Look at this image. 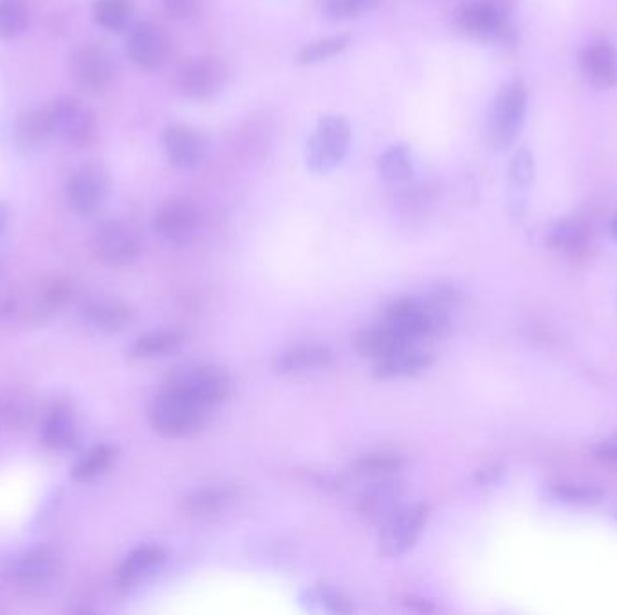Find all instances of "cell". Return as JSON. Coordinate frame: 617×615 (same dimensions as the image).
I'll return each mask as SVG.
<instances>
[{
  "label": "cell",
  "instance_id": "cell-23",
  "mask_svg": "<svg viewBox=\"0 0 617 615\" xmlns=\"http://www.w3.org/2000/svg\"><path fill=\"white\" fill-rule=\"evenodd\" d=\"M76 437L73 410L65 404L56 406L42 426V442L51 450L64 451L73 448Z\"/></svg>",
  "mask_w": 617,
  "mask_h": 615
},
{
  "label": "cell",
  "instance_id": "cell-9",
  "mask_svg": "<svg viewBox=\"0 0 617 615\" xmlns=\"http://www.w3.org/2000/svg\"><path fill=\"white\" fill-rule=\"evenodd\" d=\"M203 224V213L190 199H168L154 213V231L170 244H188L197 237Z\"/></svg>",
  "mask_w": 617,
  "mask_h": 615
},
{
  "label": "cell",
  "instance_id": "cell-36",
  "mask_svg": "<svg viewBox=\"0 0 617 615\" xmlns=\"http://www.w3.org/2000/svg\"><path fill=\"white\" fill-rule=\"evenodd\" d=\"M313 597L327 612H332V614H350L354 610L349 597L343 596L340 590L329 587V585H318L313 590Z\"/></svg>",
  "mask_w": 617,
  "mask_h": 615
},
{
  "label": "cell",
  "instance_id": "cell-43",
  "mask_svg": "<svg viewBox=\"0 0 617 615\" xmlns=\"http://www.w3.org/2000/svg\"><path fill=\"white\" fill-rule=\"evenodd\" d=\"M610 231H612V237L617 240V215L616 219L612 221V226H610Z\"/></svg>",
  "mask_w": 617,
  "mask_h": 615
},
{
  "label": "cell",
  "instance_id": "cell-5",
  "mask_svg": "<svg viewBox=\"0 0 617 615\" xmlns=\"http://www.w3.org/2000/svg\"><path fill=\"white\" fill-rule=\"evenodd\" d=\"M428 520V505H401L394 515L383 522L379 533V552L387 558H399L412 551L426 531Z\"/></svg>",
  "mask_w": 617,
  "mask_h": 615
},
{
  "label": "cell",
  "instance_id": "cell-37",
  "mask_svg": "<svg viewBox=\"0 0 617 615\" xmlns=\"http://www.w3.org/2000/svg\"><path fill=\"white\" fill-rule=\"evenodd\" d=\"M509 179L515 188H525L533 179V157L524 148L518 150L511 159Z\"/></svg>",
  "mask_w": 617,
  "mask_h": 615
},
{
  "label": "cell",
  "instance_id": "cell-14",
  "mask_svg": "<svg viewBox=\"0 0 617 615\" xmlns=\"http://www.w3.org/2000/svg\"><path fill=\"white\" fill-rule=\"evenodd\" d=\"M71 76L83 91H103L114 78L112 58L102 47H80L71 56Z\"/></svg>",
  "mask_w": 617,
  "mask_h": 615
},
{
  "label": "cell",
  "instance_id": "cell-8",
  "mask_svg": "<svg viewBox=\"0 0 617 615\" xmlns=\"http://www.w3.org/2000/svg\"><path fill=\"white\" fill-rule=\"evenodd\" d=\"M228 69L221 58L199 56L177 73V91L190 101H208L224 89Z\"/></svg>",
  "mask_w": 617,
  "mask_h": 615
},
{
  "label": "cell",
  "instance_id": "cell-35",
  "mask_svg": "<svg viewBox=\"0 0 617 615\" xmlns=\"http://www.w3.org/2000/svg\"><path fill=\"white\" fill-rule=\"evenodd\" d=\"M28 26V13L19 2L0 4V38L17 37Z\"/></svg>",
  "mask_w": 617,
  "mask_h": 615
},
{
  "label": "cell",
  "instance_id": "cell-20",
  "mask_svg": "<svg viewBox=\"0 0 617 615\" xmlns=\"http://www.w3.org/2000/svg\"><path fill=\"white\" fill-rule=\"evenodd\" d=\"M166 561V551L156 545H141L130 552L118 570V583L129 588L147 581L154 572L163 567Z\"/></svg>",
  "mask_w": 617,
  "mask_h": 615
},
{
  "label": "cell",
  "instance_id": "cell-11",
  "mask_svg": "<svg viewBox=\"0 0 617 615\" xmlns=\"http://www.w3.org/2000/svg\"><path fill=\"white\" fill-rule=\"evenodd\" d=\"M511 0H470L457 11V26L471 37L495 38L506 28Z\"/></svg>",
  "mask_w": 617,
  "mask_h": 615
},
{
  "label": "cell",
  "instance_id": "cell-26",
  "mask_svg": "<svg viewBox=\"0 0 617 615\" xmlns=\"http://www.w3.org/2000/svg\"><path fill=\"white\" fill-rule=\"evenodd\" d=\"M381 177L390 184L410 183L414 177V161L406 145H392L378 159Z\"/></svg>",
  "mask_w": 617,
  "mask_h": 615
},
{
  "label": "cell",
  "instance_id": "cell-33",
  "mask_svg": "<svg viewBox=\"0 0 617 615\" xmlns=\"http://www.w3.org/2000/svg\"><path fill=\"white\" fill-rule=\"evenodd\" d=\"M49 134H53V130L47 111L31 112L20 123L19 138L24 147H38L46 141Z\"/></svg>",
  "mask_w": 617,
  "mask_h": 615
},
{
  "label": "cell",
  "instance_id": "cell-19",
  "mask_svg": "<svg viewBox=\"0 0 617 615\" xmlns=\"http://www.w3.org/2000/svg\"><path fill=\"white\" fill-rule=\"evenodd\" d=\"M433 365V358L415 347L401 350L388 358L378 359L372 374L378 379H408L426 374Z\"/></svg>",
  "mask_w": 617,
  "mask_h": 615
},
{
  "label": "cell",
  "instance_id": "cell-1",
  "mask_svg": "<svg viewBox=\"0 0 617 615\" xmlns=\"http://www.w3.org/2000/svg\"><path fill=\"white\" fill-rule=\"evenodd\" d=\"M385 323L412 343L430 336H441L450 327L446 303L437 298L430 302L414 298L396 300L385 311Z\"/></svg>",
  "mask_w": 617,
  "mask_h": 615
},
{
  "label": "cell",
  "instance_id": "cell-17",
  "mask_svg": "<svg viewBox=\"0 0 617 615\" xmlns=\"http://www.w3.org/2000/svg\"><path fill=\"white\" fill-rule=\"evenodd\" d=\"M401 496L403 487L396 480L383 478L379 482H374L367 487L360 496L358 509L363 516L369 520H387L388 516L394 515L401 507Z\"/></svg>",
  "mask_w": 617,
  "mask_h": 615
},
{
  "label": "cell",
  "instance_id": "cell-32",
  "mask_svg": "<svg viewBox=\"0 0 617 615\" xmlns=\"http://www.w3.org/2000/svg\"><path fill=\"white\" fill-rule=\"evenodd\" d=\"M349 37H331L320 38L305 44L300 53L296 56L298 64L309 65L318 64L322 60H329L332 56L340 55L341 51H345L349 47Z\"/></svg>",
  "mask_w": 617,
  "mask_h": 615
},
{
  "label": "cell",
  "instance_id": "cell-12",
  "mask_svg": "<svg viewBox=\"0 0 617 615\" xmlns=\"http://www.w3.org/2000/svg\"><path fill=\"white\" fill-rule=\"evenodd\" d=\"M65 195L74 213L93 215L102 208L109 195V177L100 166H83L69 179Z\"/></svg>",
  "mask_w": 617,
  "mask_h": 615
},
{
  "label": "cell",
  "instance_id": "cell-3",
  "mask_svg": "<svg viewBox=\"0 0 617 615\" xmlns=\"http://www.w3.org/2000/svg\"><path fill=\"white\" fill-rule=\"evenodd\" d=\"M350 123L343 116H323L307 141L305 159L314 174H329L349 152Z\"/></svg>",
  "mask_w": 617,
  "mask_h": 615
},
{
  "label": "cell",
  "instance_id": "cell-2",
  "mask_svg": "<svg viewBox=\"0 0 617 615\" xmlns=\"http://www.w3.org/2000/svg\"><path fill=\"white\" fill-rule=\"evenodd\" d=\"M210 408L166 385L150 408V423L165 437H186L203 430Z\"/></svg>",
  "mask_w": 617,
  "mask_h": 615
},
{
  "label": "cell",
  "instance_id": "cell-41",
  "mask_svg": "<svg viewBox=\"0 0 617 615\" xmlns=\"http://www.w3.org/2000/svg\"><path fill=\"white\" fill-rule=\"evenodd\" d=\"M405 601L406 605L414 608V610H419V612H432L433 610V606L423 597L408 596Z\"/></svg>",
  "mask_w": 617,
  "mask_h": 615
},
{
  "label": "cell",
  "instance_id": "cell-16",
  "mask_svg": "<svg viewBox=\"0 0 617 615\" xmlns=\"http://www.w3.org/2000/svg\"><path fill=\"white\" fill-rule=\"evenodd\" d=\"M165 152L170 165L190 170L203 163L208 152V141L199 130L190 125H172L165 132Z\"/></svg>",
  "mask_w": 617,
  "mask_h": 615
},
{
  "label": "cell",
  "instance_id": "cell-38",
  "mask_svg": "<svg viewBox=\"0 0 617 615\" xmlns=\"http://www.w3.org/2000/svg\"><path fill=\"white\" fill-rule=\"evenodd\" d=\"M556 493L567 502L576 504H596L601 498V491L598 487L587 486V484H562L556 487Z\"/></svg>",
  "mask_w": 617,
  "mask_h": 615
},
{
  "label": "cell",
  "instance_id": "cell-34",
  "mask_svg": "<svg viewBox=\"0 0 617 615\" xmlns=\"http://www.w3.org/2000/svg\"><path fill=\"white\" fill-rule=\"evenodd\" d=\"M585 239H587V231L583 228V224L572 221V219L558 222L551 231V242L554 248L569 251V253L581 249V246L585 244Z\"/></svg>",
  "mask_w": 617,
  "mask_h": 615
},
{
  "label": "cell",
  "instance_id": "cell-40",
  "mask_svg": "<svg viewBox=\"0 0 617 615\" xmlns=\"http://www.w3.org/2000/svg\"><path fill=\"white\" fill-rule=\"evenodd\" d=\"M594 457L603 466L617 469V435H612L605 441L599 442L596 450H594Z\"/></svg>",
  "mask_w": 617,
  "mask_h": 615
},
{
  "label": "cell",
  "instance_id": "cell-30",
  "mask_svg": "<svg viewBox=\"0 0 617 615\" xmlns=\"http://www.w3.org/2000/svg\"><path fill=\"white\" fill-rule=\"evenodd\" d=\"M403 466H405V460L396 453H369V455H363L360 459L354 460L352 469L358 475L388 477L392 473H397L399 469H403Z\"/></svg>",
  "mask_w": 617,
  "mask_h": 615
},
{
  "label": "cell",
  "instance_id": "cell-29",
  "mask_svg": "<svg viewBox=\"0 0 617 615\" xmlns=\"http://www.w3.org/2000/svg\"><path fill=\"white\" fill-rule=\"evenodd\" d=\"M132 0H96L94 20L107 31H121L129 26L132 17Z\"/></svg>",
  "mask_w": 617,
  "mask_h": 615
},
{
  "label": "cell",
  "instance_id": "cell-22",
  "mask_svg": "<svg viewBox=\"0 0 617 615\" xmlns=\"http://www.w3.org/2000/svg\"><path fill=\"white\" fill-rule=\"evenodd\" d=\"M55 574V556L47 549H35L20 556L11 569V578L20 587H40Z\"/></svg>",
  "mask_w": 617,
  "mask_h": 615
},
{
  "label": "cell",
  "instance_id": "cell-28",
  "mask_svg": "<svg viewBox=\"0 0 617 615\" xmlns=\"http://www.w3.org/2000/svg\"><path fill=\"white\" fill-rule=\"evenodd\" d=\"M116 455H118V450L114 446L100 444L93 450L87 451L82 459L74 464L71 475L76 482H91L111 468L112 462L116 460Z\"/></svg>",
  "mask_w": 617,
  "mask_h": 615
},
{
  "label": "cell",
  "instance_id": "cell-10",
  "mask_svg": "<svg viewBox=\"0 0 617 615\" xmlns=\"http://www.w3.org/2000/svg\"><path fill=\"white\" fill-rule=\"evenodd\" d=\"M172 51V40L166 29L154 22H141L130 31L127 55L141 71H157L166 64Z\"/></svg>",
  "mask_w": 617,
  "mask_h": 615
},
{
  "label": "cell",
  "instance_id": "cell-7",
  "mask_svg": "<svg viewBox=\"0 0 617 615\" xmlns=\"http://www.w3.org/2000/svg\"><path fill=\"white\" fill-rule=\"evenodd\" d=\"M91 248L105 266L129 267L139 258L141 242L127 222L111 219L94 230Z\"/></svg>",
  "mask_w": 617,
  "mask_h": 615
},
{
  "label": "cell",
  "instance_id": "cell-25",
  "mask_svg": "<svg viewBox=\"0 0 617 615\" xmlns=\"http://www.w3.org/2000/svg\"><path fill=\"white\" fill-rule=\"evenodd\" d=\"M583 67L598 87H610L617 80V55L605 42L590 46L583 55Z\"/></svg>",
  "mask_w": 617,
  "mask_h": 615
},
{
  "label": "cell",
  "instance_id": "cell-31",
  "mask_svg": "<svg viewBox=\"0 0 617 615\" xmlns=\"http://www.w3.org/2000/svg\"><path fill=\"white\" fill-rule=\"evenodd\" d=\"M383 0H320V10L327 19H358L365 13L378 10Z\"/></svg>",
  "mask_w": 617,
  "mask_h": 615
},
{
  "label": "cell",
  "instance_id": "cell-15",
  "mask_svg": "<svg viewBox=\"0 0 617 615\" xmlns=\"http://www.w3.org/2000/svg\"><path fill=\"white\" fill-rule=\"evenodd\" d=\"M336 358L334 352L325 345H298L293 349L282 352L275 363L273 370L278 376L300 377L309 374H318L334 367Z\"/></svg>",
  "mask_w": 617,
  "mask_h": 615
},
{
  "label": "cell",
  "instance_id": "cell-13",
  "mask_svg": "<svg viewBox=\"0 0 617 615\" xmlns=\"http://www.w3.org/2000/svg\"><path fill=\"white\" fill-rule=\"evenodd\" d=\"M53 134H58L74 145H85L93 141L96 134L93 112L82 101L62 98L47 111Z\"/></svg>",
  "mask_w": 617,
  "mask_h": 615
},
{
  "label": "cell",
  "instance_id": "cell-27",
  "mask_svg": "<svg viewBox=\"0 0 617 615\" xmlns=\"http://www.w3.org/2000/svg\"><path fill=\"white\" fill-rule=\"evenodd\" d=\"M235 491L230 487H203L185 498V511L192 516L219 513L233 502Z\"/></svg>",
  "mask_w": 617,
  "mask_h": 615
},
{
  "label": "cell",
  "instance_id": "cell-42",
  "mask_svg": "<svg viewBox=\"0 0 617 615\" xmlns=\"http://www.w3.org/2000/svg\"><path fill=\"white\" fill-rule=\"evenodd\" d=\"M6 217H8L6 215V208L0 204V235H2V231L6 228Z\"/></svg>",
  "mask_w": 617,
  "mask_h": 615
},
{
  "label": "cell",
  "instance_id": "cell-21",
  "mask_svg": "<svg viewBox=\"0 0 617 615\" xmlns=\"http://www.w3.org/2000/svg\"><path fill=\"white\" fill-rule=\"evenodd\" d=\"M83 320L96 331L120 332L134 320V311L120 300H93L82 309Z\"/></svg>",
  "mask_w": 617,
  "mask_h": 615
},
{
  "label": "cell",
  "instance_id": "cell-4",
  "mask_svg": "<svg viewBox=\"0 0 617 615\" xmlns=\"http://www.w3.org/2000/svg\"><path fill=\"white\" fill-rule=\"evenodd\" d=\"M168 386L179 390L195 403L212 410L224 403L231 394V377L224 368L215 365H190L177 368L168 379Z\"/></svg>",
  "mask_w": 617,
  "mask_h": 615
},
{
  "label": "cell",
  "instance_id": "cell-39",
  "mask_svg": "<svg viewBox=\"0 0 617 615\" xmlns=\"http://www.w3.org/2000/svg\"><path fill=\"white\" fill-rule=\"evenodd\" d=\"M206 0H163L166 13L174 19L186 20L199 15Z\"/></svg>",
  "mask_w": 617,
  "mask_h": 615
},
{
  "label": "cell",
  "instance_id": "cell-24",
  "mask_svg": "<svg viewBox=\"0 0 617 615\" xmlns=\"http://www.w3.org/2000/svg\"><path fill=\"white\" fill-rule=\"evenodd\" d=\"M185 334L179 331H154L139 336L138 340L130 345L129 358L157 359L172 354L181 347Z\"/></svg>",
  "mask_w": 617,
  "mask_h": 615
},
{
  "label": "cell",
  "instance_id": "cell-18",
  "mask_svg": "<svg viewBox=\"0 0 617 615\" xmlns=\"http://www.w3.org/2000/svg\"><path fill=\"white\" fill-rule=\"evenodd\" d=\"M354 345H356V349H358L361 356L378 361V359L388 358L392 354H397L401 350L410 349V347H414L415 343L406 340L403 334L394 331L387 323H381V325H376V327L363 329L356 336Z\"/></svg>",
  "mask_w": 617,
  "mask_h": 615
},
{
  "label": "cell",
  "instance_id": "cell-6",
  "mask_svg": "<svg viewBox=\"0 0 617 615\" xmlns=\"http://www.w3.org/2000/svg\"><path fill=\"white\" fill-rule=\"evenodd\" d=\"M527 92L520 82L507 83L491 103L486 138L493 148H504L515 141L524 123Z\"/></svg>",
  "mask_w": 617,
  "mask_h": 615
}]
</instances>
